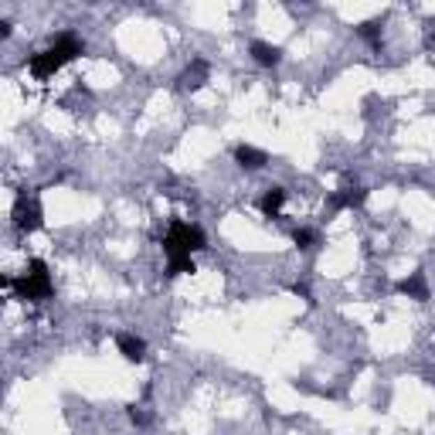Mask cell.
Here are the masks:
<instances>
[{
  "instance_id": "1",
  "label": "cell",
  "mask_w": 435,
  "mask_h": 435,
  "mask_svg": "<svg viewBox=\"0 0 435 435\" xmlns=\"http://www.w3.org/2000/svg\"><path fill=\"white\" fill-rule=\"evenodd\" d=\"M205 249V231L198 225H184V221H174L167 235H163V252H167V276H184V272H194V262H191V252Z\"/></svg>"
},
{
  "instance_id": "2",
  "label": "cell",
  "mask_w": 435,
  "mask_h": 435,
  "mask_svg": "<svg viewBox=\"0 0 435 435\" xmlns=\"http://www.w3.org/2000/svg\"><path fill=\"white\" fill-rule=\"evenodd\" d=\"M78 54H82V41H78L75 34H65V38H58L54 48L34 54V58L27 61V68H31V75L34 78H52L61 65H68V61L78 58Z\"/></svg>"
},
{
  "instance_id": "3",
  "label": "cell",
  "mask_w": 435,
  "mask_h": 435,
  "mask_svg": "<svg viewBox=\"0 0 435 435\" xmlns=\"http://www.w3.org/2000/svg\"><path fill=\"white\" fill-rule=\"evenodd\" d=\"M14 289H17L21 300H31V303L52 296V276H48V265H45L41 258H31L27 272L21 276V282H14Z\"/></svg>"
},
{
  "instance_id": "4",
  "label": "cell",
  "mask_w": 435,
  "mask_h": 435,
  "mask_svg": "<svg viewBox=\"0 0 435 435\" xmlns=\"http://www.w3.org/2000/svg\"><path fill=\"white\" fill-rule=\"evenodd\" d=\"M41 205H38V198H27V194H21L17 198V205H14V225L21 231H38L41 228Z\"/></svg>"
},
{
  "instance_id": "5",
  "label": "cell",
  "mask_w": 435,
  "mask_h": 435,
  "mask_svg": "<svg viewBox=\"0 0 435 435\" xmlns=\"http://www.w3.org/2000/svg\"><path fill=\"white\" fill-rule=\"evenodd\" d=\"M116 347H119V354H123L129 364H140V360L147 357V344H143L140 337H133V333H119V337H116Z\"/></svg>"
},
{
  "instance_id": "6",
  "label": "cell",
  "mask_w": 435,
  "mask_h": 435,
  "mask_svg": "<svg viewBox=\"0 0 435 435\" xmlns=\"http://www.w3.org/2000/svg\"><path fill=\"white\" fill-rule=\"evenodd\" d=\"M205 82H207V61H201V58H198V61H191V65L184 68V75L177 78L180 89H201Z\"/></svg>"
},
{
  "instance_id": "7",
  "label": "cell",
  "mask_w": 435,
  "mask_h": 435,
  "mask_svg": "<svg viewBox=\"0 0 435 435\" xmlns=\"http://www.w3.org/2000/svg\"><path fill=\"white\" fill-rule=\"evenodd\" d=\"M398 293H405L411 300H429V286H425V276L422 272H411L408 279L398 282Z\"/></svg>"
},
{
  "instance_id": "8",
  "label": "cell",
  "mask_w": 435,
  "mask_h": 435,
  "mask_svg": "<svg viewBox=\"0 0 435 435\" xmlns=\"http://www.w3.org/2000/svg\"><path fill=\"white\" fill-rule=\"evenodd\" d=\"M235 160H238L245 170H258V167H265V163H269V156L262 154V150H256V147H245V143L235 150Z\"/></svg>"
},
{
  "instance_id": "9",
  "label": "cell",
  "mask_w": 435,
  "mask_h": 435,
  "mask_svg": "<svg viewBox=\"0 0 435 435\" xmlns=\"http://www.w3.org/2000/svg\"><path fill=\"white\" fill-rule=\"evenodd\" d=\"M252 58H256L258 65H265V68H276L279 65L282 52L276 45H265V41H252Z\"/></svg>"
},
{
  "instance_id": "10",
  "label": "cell",
  "mask_w": 435,
  "mask_h": 435,
  "mask_svg": "<svg viewBox=\"0 0 435 435\" xmlns=\"http://www.w3.org/2000/svg\"><path fill=\"white\" fill-rule=\"evenodd\" d=\"M282 205H286V191H282V187H269V191L262 194V201H258V207H262L269 218H279Z\"/></svg>"
},
{
  "instance_id": "11",
  "label": "cell",
  "mask_w": 435,
  "mask_h": 435,
  "mask_svg": "<svg viewBox=\"0 0 435 435\" xmlns=\"http://www.w3.org/2000/svg\"><path fill=\"white\" fill-rule=\"evenodd\" d=\"M364 198H367V191H360V187H347V191H340V194H333V211H344V207H360L364 205Z\"/></svg>"
},
{
  "instance_id": "12",
  "label": "cell",
  "mask_w": 435,
  "mask_h": 435,
  "mask_svg": "<svg viewBox=\"0 0 435 435\" xmlns=\"http://www.w3.org/2000/svg\"><path fill=\"white\" fill-rule=\"evenodd\" d=\"M293 242H296L300 249H313V242H316V231H309V228H296V231H293Z\"/></svg>"
},
{
  "instance_id": "13",
  "label": "cell",
  "mask_w": 435,
  "mask_h": 435,
  "mask_svg": "<svg viewBox=\"0 0 435 435\" xmlns=\"http://www.w3.org/2000/svg\"><path fill=\"white\" fill-rule=\"evenodd\" d=\"M378 21H367V24H360V34H364V38H371V41H378Z\"/></svg>"
},
{
  "instance_id": "14",
  "label": "cell",
  "mask_w": 435,
  "mask_h": 435,
  "mask_svg": "<svg viewBox=\"0 0 435 435\" xmlns=\"http://www.w3.org/2000/svg\"><path fill=\"white\" fill-rule=\"evenodd\" d=\"M129 418H133V422H136V425H147V415H143V411L136 408V405H133V408H129Z\"/></svg>"
}]
</instances>
